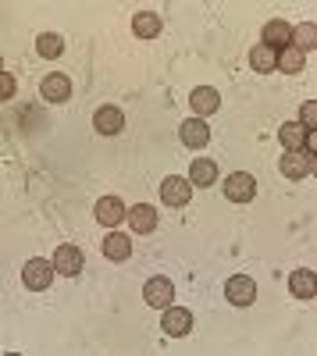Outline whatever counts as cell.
Instances as JSON below:
<instances>
[{
    "label": "cell",
    "mask_w": 317,
    "mask_h": 356,
    "mask_svg": "<svg viewBox=\"0 0 317 356\" xmlns=\"http://www.w3.org/2000/svg\"><path fill=\"white\" fill-rule=\"evenodd\" d=\"M54 260H43V257H33L25 267H22V285L33 289V292H47L50 282H54Z\"/></svg>",
    "instance_id": "6da1fadb"
},
{
    "label": "cell",
    "mask_w": 317,
    "mask_h": 356,
    "mask_svg": "<svg viewBox=\"0 0 317 356\" xmlns=\"http://www.w3.org/2000/svg\"><path fill=\"white\" fill-rule=\"evenodd\" d=\"M278 168H282L285 178H293V182H303V178L314 175L317 161H314V154H307V150H285L282 161H278Z\"/></svg>",
    "instance_id": "7a4b0ae2"
},
{
    "label": "cell",
    "mask_w": 317,
    "mask_h": 356,
    "mask_svg": "<svg viewBox=\"0 0 317 356\" xmlns=\"http://www.w3.org/2000/svg\"><path fill=\"white\" fill-rule=\"evenodd\" d=\"M193 200V182L189 178H179V175H171L161 182V203L164 207H189Z\"/></svg>",
    "instance_id": "3957f363"
},
{
    "label": "cell",
    "mask_w": 317,
    "mask_h": 356,
    "mask_svg": "<svg viewBox=\"0 0 317 356\" xmlns=\"http://www.w3.org/2000/svg\"><path fill=\"white\" fill-rule=\"evenodd\" d=\"M143 300H147L154 310H168L171 303H175V285H171V278H150L147 285H143Z\"/></svg>",
    "instance_id": "277c9868"
},
{
    "label": "cell",
    "mask_w": 317,
    "mask_h": 356,
    "mask_svg": "<svg viewBox=\"0 0 317 356\" xmlns=\"http://www.w3.org/2000/svg\"><path fill=\"white\" fill-rule=\"evenodd\" d=\"M225 196L232 200V203H250L257 196V178L250 171H236V175H228L225 178Z\"/></svg>",
    "instance_id": "5b68a950"
},
{
    "label": "cell",
    "mask_w": 317,
    "mask_h": 356,
    "mask_svg": "<svg viewBox=\"0 0 317 356\" xmlns=\"http://www.w3.org/2000/svg\"><path fill=\"white\" fill-rule=\"evenodd\" d=\"M225 296H228V303H232V307H250L257 300V282L250 275H232L225 282Z\"/></svg>",
    "instance_id": "8992f818"
},
{
    "label": "cell",
    "mask_w": 317,
    "mask_h": 356,
    "mask_svg": "<svg viewBox=\"0 0 317 356\" xmlns=\"http://www.w3.org/2000/svg\"><path fill=\"white\" fill-rule=\"evenodd\" d=\"M161 328H164V335H171V339H186V335L193 332V314H189L186 307H168L164 317H161Z\"/></svg>",
    "instance_id": "52a82bcc"
},
{
    "label": "cell",
    "mask_w": 317,
    "mask_h": 356,
    "mask_svg": "<svg viewBox=\"0 0 317 356\" xmlns=\"http://www.w3.org/2000/svg\"><path fill=\"white\" fill-rule=\"evenodd\" d=\"M93 214H97V221H100V225H107V228H118V225L129 218L125 203H122L118 196H104V200H97Z\"/></svg>",
    "instance_id": "ba28073f"
},
{
    "label": "cell",
    "mask_w": 317,
    "mask_h": 356,
    "mask_svg": "<svg viewBox=\"0 0 317 356\" xmlns=\"http://www.w3.org/2000/svg\"><path fill=\"white\" fill-rule=\"evenodd\" d=\"M50 260H54V271L65 278H75L82 271V250H75V246H57Z\"/></svg>",
    "instance_id": "9c48e42d"
},
{
    "label": "cell",
    "mask_w": 317,
    "mask_h": 356,
    "mask_svg": "<svg viewBox=\"0 0 317 356\" xmlns=\"http://www.w3.org/2000/svg\"><path fill=\"white\" fill-rule=\"evenodd\" d=\"M93 129L100 132V136H118L122 129H125V114L118 111V107H100L97 114H93Z\"/></svg>",
    "instance_id": "30bf717a"
},
{
    "label": "cell",
    "mask_w": 317,
    "mask_h": 356,
    "mask_svg": "<svg viewBox=\"0 0 317 356\" xmlns=\"http://www.w3.org/2000/svg\"><path fill=\"white\" fill-rule=\"evenodd\" d=\"M129 225H132V235H150L157 228V207L136 203L132 211H129Z\"/></svg>",
    "instance_id": "8fae6325"
},
{
    "label": "cell",
    "mask_w": 317,
    "mask_h": 356,
    "mask_svg": "<svg viewBox=\"0 0 317 356\" xmlns=\"http://www.w3.org/2000/svg\"><path fill=\"white\" fill-rule=\"evenodd\" d=\"M40 93H43V100H50V104H65V100L72 97V79H68V75H47V79L40 82Z\"/></svg>",
    "instance_id": "7c38bea8"
},
{
    "label": "cell",
    "mask_w": 317,
    "mask_h": 356,
    "mask_svg": "<svg viewBox=\"0 0 317 356\" xmlns=\"http://www.w3.org/2000/svg\"><path fill=\"white\" fill-rule=\"evenodd\" d=\"M264 47H271V50H285L289 47V40H293V25L289 22H282V18H275V22H268L264 25Z\"/></svg>",
    "instance_id": "4fadbf2b"
},
{
    "label": "cell",
    "mask_w": 317,
    "mask_h": 356,
    "mask_svg": "<svg viewBox=\"0 0 317 356\" xmlns=\"http://www.w3.org/2000/svg\"><path fill=\"white\" fill-rule=\"evenodd\" d=\"M189 104H193L196 114H214L221 107V93H218L214 86H196L193 93H189Z\"/></svg>",
    "instance_id": "5bb4252c"
},
{
    "label": "cell",
    "mask_w": 317,
    "mask_h": 356,
    "mask_svg": "<svg viewBox=\"0 0 317 356\" xmlns=\"http://www.w3.org/2000/svg\"><path fill=\"white\" fill-rule=\"evenodd\" d=\"M179 139L189 146V150H204V146L211 143V129H207V122H182Z\"/></svg>",
    "instance_id": "9a60e30c"
},
{
    "label": "cell",
    "mask_w": 317,
    "mask_h": 356,
    "mask_svg": "<svg viewBox=\"0 0 317 356\" xmlns=\"http://www.w3.org/2000/svg\"><path fill=\"white\" fill-rule=\"evenodd\" d=\"M289 292L296 296V300H314V296H317V282H314L310 267H300V271L289 275Z\"/></svg>",
    "instance_id": "2e32d148"
},
{
    "label": "cell",
    "mask_w": 317,
    "mask_h": 356,
    "mask_svg": "<svg viewBox=\"0 0 317 356\" xmlns=\"http://www.w3.org/2000/svg\"><path fill=\"white\" fill-rule=\"evenodd\" d=\"M104 257L107 260H129L132 257V235H122V232L104 235Z\"/></svg>",
    "instance_id": "e0dca14e"
},
{
    "label": "cell",
    "mask_w": 317,
    "mask_h": 356,
    "mask_svg": "<svg viewBox=\"0 0 317 356\" xmlns=\"http://www.w3.org/2000/svg\"><path fill=\"white\" fill-rule=\"evenodd\" d=\"M189 182H193V186H200V189L214 186V182H218V164H214V161H207V157L193 161V168H189Z\"/></svg>",
    "instance_id": "ac0fdd59"
},
{
    "label": "cell",
    "mask_w": 317,
    "mask_h": 356,
    "mask_svg": "<svg viewBox=\"0 0 317 356\" xmlns=\"http://www.w3.org/2000/svg\"><path fill=\"white\" fill-rule=\"evenodd\" d=\"M132 33H136L139 40H154V36H161V15H154V11H139V15L132 18Z\"/></svg>",
    "instance_id": "d6986e66"
},
{
    "label": "cell",
    "mask_w": 317,
    "mask_h": 356,
    "mask_svg": "<svg viewBox=\"0 0 317 356\" xmlns=\"http://www.w3.org/2000/svg\"><path fill=\"white\" fill-rule=\"evenodd\" d=\"M250 65H253V72H261V75H268V72H275L278 68V50H271V47H253L250 50Z\"/></svg>",
    "instance_id": "ffe728a7"
},
{
    "label": "cell",
    "mask_w": 317,
    "mask_h": 356,
    "mask_svg": "<svg viewBox=\"0 0 317 356\" xmlns=\"http://www.w3.org/2000/svg\"><path fill=\"white\" fill-rule=\"evenodd\" d=\"M307 136H310V132H307L300 122H289V125L278 129V139H282L285 150H303V146H307Z\"/></svg>",
    "instance_id": "44dd1931"
},
{
    "label": "cell",
    "mask_w": 317,
    "mask_h": 356,
    "mask_svg": "<svg viewBox=\"0 0 317 356\" xmlns=\"http://www.w3.org/2000/svg\"><path fill=\"white\" fill-rule=\"evenodd\" d=\"M303 65H307V54H303L300 47H285V50L278 54V68H282L285 75H300Z\"/></svg>",
    "instance_id": "7402d4cb"
},
{
    "label": "cell",
    "mask_w": 317,
    "mask_h": 356,
    "mask_svg": "<svg viewBox=\"0 0 317 356\" xmlns=\"http://www.w3.org/2000/svg\"><path fill=\"white\" fill-rule=\"evenodd\" d=\"M61 50H65V40L57 36V33H47V36H40V40H36V54H40V57H47V61L61 57Z\"/></svg>",
    "instance_id": "603a6c76"
},
{
    "label": "cell",
    "mask_w": 317,
    "mask_h": 356,
    "mask_svg": "<svg viewBox=\"0 0 317 356\" xmlns=\"http://www.w3.org/2000/svg\"><path fill=\"white\" fill-rule=\"evenodd\" d=\"M293 40H296V47L307 54V50H314L317 47V25L314 22H303L300 29H293Z\"/></svg>",
    "instance_id": "cb8c5ba5"
},
{
    "label": "cell",
    "mask_w": 317,
    "mask_h": 356,
    "mask_svg": "<svg viewBox=\"0 0 317 356\" xmlns=\"http://www.w3.org/2000/svg\"><path fill=\"white\" fill-rule=\"evenodd\" d=\"M300 125H303L307 132H314V129H317V104H314V100H307V104H303V111H300Z\"/></svg>",
    "instance_id": "d4e9b609"
},
{
    "label": "cell",
    "mask_w": 317,
    "mask_h": 356,
    "mask_svg": "<svg viewBox=\"0 0 317 356\" xmlns=\"http://www.w3.org/2000/svg\"><path fill=\"white\" fill-rule=\"evenodd\" d=\"M0 97H15V75L11 72H4V75H0Z\"/></svg>",
    "instance_id": "484cf974"
}]
</instances>
